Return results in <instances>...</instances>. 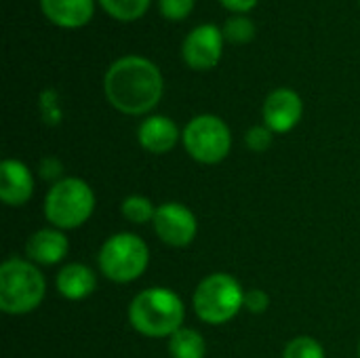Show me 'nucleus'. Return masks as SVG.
<instances>
[{"label": "nucleus", "mask_w": 360, "mask_h": 358, "mask_svg": "<svg viewBox=\"0 0 360 358\" xmlns=\"http://www.w3.org/2000/svg\"><path fill=\"white\" fill-rule=\"evenodd\" d=\"M304 116V101L293 89H276L264 101V124L272 133L293 131Z\"/></svg>", "instance_id": "9d476101"}, {"label": "nucleus", "mask_w": 360, "mask_h": 358, "mask_svg": "<svg viewBox=\"0 0 360 358\" xmlns=\"http://www.w3.org/2000/svg\"><path fill=\"white\" fill-rule=\"evenodd\" d=\"M181 141L186 152L200 165H219L232 150V133L228 124L213 114L194 116L186 124Z\"/></svg>", "instance_id": "0eeeda50"}, {"label": "nucleus", "mask_w": 360, "mask_h": 358, "mask_svg": "<svg viewBox=\"0 0 360 358\" xmlns=\"http://www.w3.org/2000/svg\"><path fill=\"white\" fill-rule=\"evenodd\" d=\"M272 139H274V133L266 127V124H257V127H251L247 133H245V143L251 152H266L270 146H272Z\"/></svg>", "instance_id": "412c9836"}, {"label": "nucleus", "mask_w": 360, "mask_h": 358, "mask_svg": "<svg viewBox=\"0 0 360 358\" xmlns=\"http://www.w3.org/2000/svg\"><path fill=\"white\" fill-rule=\"evenodd\" d=\"M55 287L63 300L80 302L97 289V274L84 264H65L55 279Z\"/></svg>", "instance_id": "4468645a"}, {"label": "nucleus", "mask_w": 360, "mask_h": 358, "mask_svg": "<svg viewBox=\"0 0 360 358\" xmlns=\"http://www.w3.org/2000/svg\"><path fill=\"white\" fill-rule=\"evenodd\" d=\"M156 205L148 198V196H141V194H131L122 200L120 205V213L122 217L129 222V224H135V226H146L150 222H154V215H156Z\"/></svg>", "instance_id": "f3484780"}, {"label": "nucleus", "mask_w": 360, "mask_h": 358, "mask_svg": "<svg viewBox=\"0 0 360 358\" xmlns=\"http://www.w3.org/2000/svg\"><path fill=\"white\" fill-rule=\"evenodd\" d=\"M70 251V241L63 230L57 228H42L34 232L25 243V255L36 266H55L59 264Z\"/></svg>", "instance_id": "f8f14e48"}, {"label": "nucleus", "mask_w": 360, "mask_h": 358, "mask_svg": "<svg viewBox=\"0 0 360 358\" xmlns=\"http://www.w3.org/2000/svg\"><path fill=\"white\" fill-rule=\"evenodd\" d=\"M46 295V281L30 260L8 257L0 266V310L8 317L34 312Z\"/></svg>", "instance_id": "7ed1b4c3"}, {"label": "nucleus", "mask_w": 360, "mask_h": 358, "mask_svg": "<svg viewBox=\"0 0 360 358\" xmlns=\"http://www.w3.org/2000/svg\"><path fill=\"white\" fill-rule=\"evenodd\" d=\"M34 196V175L30 167L17 158L0 162V198L8 207H23Z\"/></svg>", "instance_id": "9b49d317"}, {"label": "nucleus", "mask_w": 360, "mask_h": 358, "mask_svg": "<svg viewBox=\"0 0 360 358\" xmlns=\"http://www.w3.org/2000/svg\"><path fill=\"white\" fill-rule=\"evenodd\" d=\"M97 264L101 274L118 285L133 283L143 276L150 266L148 243L133 232H118L105 238L99 249Z\"/></svg>", "instance_id": "423d86ee"}, {"label": "nucleus", "mask_w": 360, "mask_h": 358, "mask_svg": "<svg viewBox=\"0 0 360 358\" xmlns=\"http://www.w3.org/2000/svg\"><path fill=\"white\" fill-rule=\"evenodd\" d=\"M224 53V32L213 25L205 23L194 27L181 46V57L192 70H211L219 63Z\"/></svg>", "instance_id": "1a4fd4ad"}, {"label": "nucleus", "mask_w": 360, "mask_h": 358, "mask_svg": "<svg viewBox=\"0 0 360 358\" xmlns=\"http://www.w3.org/2000/svg\"><path fill=\"white\" fill-rule=\"evenodd\" d=\"M192 306L202 323L226 325L245 310V289L232 274L213 272L196 285Z\"/></svg>", "instance_id": "39448f33"}, {"label": "nucleus", "mask_w": 360, "mask_h": 358, "mask_svg": "<svg viewBox=\"0 0 360 358\" xmlns=\"http://www.w3.org/2000/svg\"><path fill=\"white\" fill-rule=\"evenodd\" d=\"M283 358H327L325 357V348L319 340H314L312 335H297L293 338L285 350Z\"/></svg>", "instance_id": "6ab92c4d"}, {"label": "nucleus", "mask_w": 360, "mask_h": 358, "mask_svg": "<svg viewBox=\"0 0 360 358\" xmlns=\"http://www.w3.org/2000/svg\"><path fill=\"white\" fill-rule=\"evenodd\" d=\"M129 323L143 338H171L184 327L186 306L181 298L167 287L139 291L129 304Z\"/></svg>", "instance_id": "f03ea898"}, {"label": "nucleus", "mask_w": 360, "mask_h": 358, "mask_svg": "<svg viewBox=\"0 0 360 358\" xmlns=\"http://www.w3.org/2000/svg\"><path fill=\"white\" fill-rule=\"evenodd\" d=\"M194 8V0H160V13L171 19V21H179L186 19Z\"/></svg>", "instance_id": "4be33fe9"}, {"label": "nucleus", "mask_w": 360, "mask_h": 358, "mask_svg": "<svg viewBox=\"0 0 360 358\" xmlns=\"http://www.w3.org/2000/svg\"><path fill=\"white\" fill-rule=\"evenodd\" d=\"M359 357H360V344H359Z\"/></svg>", "instance_id": "393cba45"}, {"label": "nucleus", "mask_w": 360, "mask_h": 358, "mask_svg": "<svg viewBox=\"0 0 360 358\" xmlns=\"http://www.w3.org/2000/svg\"><path fill=\"white\" fill-rule=\"evenodd\" d=\"M103 89L112 108L127 116H141L158 106L165 82L160 70L150 59L129 55L110 65Z\"/></svg>", "instance_id": "f257e3e1"}, {"label": "nucleus", "mask_w": 360, "mask_h": 358, "mask_svg": "<svg viewBox=\"0 0 360 358\" xmlns=\"http://www.w3.org/2000/svg\"><path fill=\"white\" fill-rule=\"evenodd\" d=\"M221 4L234 13H247L257 4V0H221Z\"/></svg>", "instance_id": "b1692460"}, {"label": "nucleus", "mask_w": 360, "mask_h": 358, "mask_svg": "<svg viewBox=\"0 0 360 358\" xmlns=\"http://www.w3.org/2000/svg\"><path fill=\"white\" fill-rule=\"evenodd\" d=\"M255 36V25L251 19L243 15H234L224 25V38H228L234 44H247Z\"/></svg>", "instance_id": "aec40b11"}, {"label": "nucleus", "mask_w": 360, "mask_h": 358, "mask_svg": "<svg viewBox=\"0 0 360 358\" xmlns=\"http://www.w3.org/2000/svg\"><path fill=\"white\" fill-rule=\"evenodd\" d=\"M270 308V295L264 289L245 291V310L249 314H264Z\"/></svg>", "instance_id": "5701e85b"}, {"label": "nucleus", "mask_w": 360, "mask_h": 358, "mask_svg": "<svg viewBox=\"0 0 360 358\" xmlns=\"http://www.w3.org/2000/svg\"><path fill=\"white\" fill-rule=\"evenodd\" d=\"M169 354L171 358H205L207 342L200 331L192 327H181L169 338Z\"/></svg>", "instance_id": "dca6fc26"}, {"label": "nucleus", "mask_w": 360, "mask_h": 358, "mask_svg": "<svg viewBox=\"0 0 360 358\" xmlns=\"http://www.w3.org/2000/svg\"><path fill=\"white\" fill-rule=\"evenodd\" d=\"M152 226H154L156 236L165 245L175 247V249H184L192 245L198 234L196 215L186 205L175 203V200L158 205Z\"/></svg>", "instance_id": "6e6552de"}, {"label": "nucleus", "mask_w": 360, "mask_h": 358, "mask_svg": "<svg viewBox=\"0 0 360 358\" xmlns=\"http://www.w3.org/2000/svg\"><path fill=\"white\" fill-rule=\"evenodd\" d=\"M40 6L59 27H82L93 17V0H40Z\"/></svg>", "instance_id": "2eb2a0df"}, {"label": "nucleus", "mask_w": 360, "mask_h": 358, "mask_svg": "<svg viewBox=\"0 0 360 358\" xmlns=\"http://www.w3.org/2000/svg\"><path fill=\"white\" fill-rule=\"evenodd\" d=\"M46 222L57 230H76L84 226L95 211V192L80 177L57 179L42 205Z\"/></svg>", "instance_id": "20e7f679"}, {"label": "nucleus", "mask_w": 360, "mask_h": 358, "mask_svg": "<svg viewBox=\"0 0 360 358\" xmlns=\"http://www.w3.org/2000/svg\"><path fill=\"white\" fill-rule=\"evenodd\" d=\"M99 2L110 17L120 21L139 19L150 6V0H99Z\"/></svg>", "instance_id": "a211bd4d"}, {"label": "nucleus", "mask_w": 360, "mask_h": 358, "mask_svg": "<svg viewBox=\"0 0 360 358\" xmlns=\"http://www.w3.org/2000/svg\"><path fill=\"white\" fill-rule=\"evenodd\" d=\"M179 137H181V133L177 129L175 120H171L169 116H160V114L148 116L137 129V141L150 154L171 152L177 146Z\"/></svg>", "instance_id": "ddd939ff"}]
</instances>
